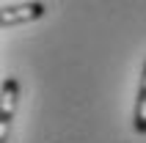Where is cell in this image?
Returning a JSON list of instances; mask_svg holds the SVG:
<instances>
[{
	"instance_id": "cell-1",
	"label": "cell",
	"mask_w": 146,
	"mask_h": 143,
	"mask_svg": "<svg viewBox=\"0 0 146 143\" xmlns=\"http://www.w3.org/2000/svg\"><path fill=\"white\" fill-rule=\"evenodd\" d=\"M17 99H19V83L14 77L3 80V99H0V143H8V127L17 113Z\"/></svg>"
},
{
	"instance_id": "cell-2",
	"label": "cell",
	"mask_w": 146,
	"mask_h": 143,
	"mask_svg": "<svg viewBox=\"0 0 146 143\" xmlns=\"http://www.w3.org/2000/svg\"><path fill=\"white\" fill-rule=\"evenodd\" d=\"M47 14L44 3H19V6H3L0 8V25L11 28V25H22V22H36Z\"/></svg>"
},
{
	"instance_id": "cell-3",
	"label": "cell",
	"mask_w": 146,
	"mask_h": 143,
	"mask_svg": "<svg viewBox=\"0 0 146 143\" xmlns=\"http://www.w3.org/2000/svg\"><path fill=\"white\" fill-rule=\"evenodd\" d=\"M132 127H135L138 135H146V64H143V72H141V85H138V99H135Z\"/></svg>"
}]
</instances>
